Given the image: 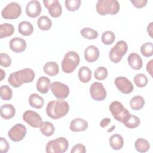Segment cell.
<instances>
[{"mask_svg":"<svg viewBox=\"0 0 153 153\" xmlns=\"http://www.w3.org/2000/svg\"><path fill=\"white\" fill-rule=\"evenodd\" d=\"M35 76L33 70L30 68H25L11 73L8 78V83L13 87H20L23 83L32 82Z\"/></svg>","mask_w":153,"mask_h":153,"instance_id":"cell-1","label":"cell"},{"mask_svg":"<svg viewBox=\"0 0 153 153\" xmlns=\"http://www.w3.org/2000/svg\"><path fill=\"white\" fill-rule=\"evenodd\" d=\"M69 111V105L65 100L59 99L50 101L47 105L46 113L52 119L57 120L65 117Z\"/></svg>","mask_w":153,"mask_h":153,"instance_id":"cell-2","label":"cell"},{"mask_svg":"<svg viewBox=\"0 0 153 153\" xmlns=\"http://www.w3.org/2000/svg\"><path fill=\"white\" fill-rule=\"evenodd\" d=\"M120 4L117 0H99L96 5L97 12L102 15L117 14L120 10Z\"/></svg>","mask_w":153,"mask_h":153,"instance_id":"cell-3","label":"cell"},{"mask_svg":"<svg viewBox=\"0 0 153 153\" xmlns=\"http://www.w3.org/2000/svg\"><path fill=\"white\" fill-rule=\"evenodd\" d=\"M80 62L79 56L74 51L66 53L62 62V69L65 73L70 74L75 71Z\"/></svg>","mask_w":153,"mask_h":153,"instance_id":"cell-4","label":"cell"},{"mask_svg":"<svg viewBox=\"0 0 153 153\" xmlns=\"http://www.w3.org/2000/svg\"><path fill=\"white\" fill-rule=\"evenodd\" d=\"M68 146L69 142L67 139L60 137L50 140L46 145L45 150L47 153H63L67 151Z\"/></svg>","mask_w":153,"mask_h":153,"instance_id":"cell-5","label":"cell"},{"mask_svg":"<svg viewBox=\"0 0 153 153\" xmlns=\"http://www.w3.org/2000/svg\"><path fill=\"white\" fill-rule=\"evenodd\" d=\"M113 117L118 121L124 123L130 115L129 111L118 101H113L109 107Z\"/></svg>","mask_w":153,"mask_h":153,"instance_id":"cell-6","label":"cell"},{"mask_svg":"<svg viewBox=\"0 0 153 153\" xmlns=\"http://www.w3.org/2000/svg\"><path fill=\"white\" fill-rule=\"evenodd\" d=\"M127 50L128 45L126 41L123 40L118 41L109 51V57L110 60L114 63H119L123 56L126 54Z\"/></svg>","mask_w":153,"mask_h":153,"instance_id":"cell-7","label":"cell"},{"mask_svg":"<svg viewBox=\"0 0 153 153\" xmlns=\"http://www.w3.org/2000/svg\"><path fill=\"white\" fill-rule=\"evenodd\" d=\"M22 13L21 6L17 2L9 3L2 10V17L7 20H13L18 18Z\"/></svg>","mask_w":153,"mask_h":153,"instance_id":"cell-8","label":"cell"},{"mask_svg":"<svg viewBox=\"0 0 153 153\" xmlns=\"http://www.w3.org/2000/svg\"><path fill=\"white\" fill-rule=\"evenodd\" d=\"M52 93L58 99L63 100L66 98L69 94V87L60 82H53L50 87Z\"/></svg>","mask_w":153,"mask_h":153,"instance_id":"cell-9","label":"cell"},{"mask_svg":"<svg viewBox=\"0 0 153 153\" xmlns=\"http://www.w3.org/2000/svg\"><path fill=\"white\" fill-rule=\"evenodd\" d=\"M23 120L29 126L34 128H38L42 124V120L41 116L35 111L27 110L23 114Z\"/></svg>","mask_w":153,"mask_h":153,"instance_id":"cell-10","label":"cell"},{"mask_svg":"<svg viewBox=\"0 0 153 153\" xmlns=\"http://www.w3.org/2000/svg\"><path fill=\"white\" fill-rule=\"evenodd\" d=\"M27 133L26 127L22 124H16L8 132L9 138L14 142L22 140Z\"/></svg>","mask_w":153,"mask_h":153,"instance_id":"cell-11","label":"cell"},{"mask_svg":"<svg viewBox=\"0 0 153 153\" xmlns=\"http://www.w3.org/2000/svg\"><path fill=\"white\" fill-rule=\"evenodd\" d=\"M91 98L96 101L103 100L106 97V91L103 85L99 82H93L90 87Z\"/></svg>","mask_w":153,"mask_h":153,"instance_id":"cell-12","label":"cell"},{"mask_svg":"<svg viewBox=\"0 0 153 153\" xmlns=\"http://www.w3.org/2000/svg\"><path fill=\"white\" fill-rule=\"evenodd\" d=\"M115 86L120 91L124 94L131 93L133 90V85L131 81L124 76H118L114 81Z\"/></svg>","mask_w":153,"mask_h":153,"instance_id":"cell-13","label":"cell"},{"mask_svg":"<svg viewBox=\"0 0 153 153\" xmlns=\"http://www.w3.org/2000/svg\"><path fill=\"white\" fill-rule=\"evenodd\" d=\"M43 3L53 17H59L62 13V6L58 0H44Z\"/></svg>","mask_w":153,"mask_h":153,"instance_id":"cell-14","label":"cell"},{"mask_svg":"<svg viewBox=\"0 0 153 153\" xmlns=\"http://www.w3.org/2000/svg\"><path fill=\"white\" fill-rule=\"evenodd\" d=\"M41 12V6L39 1L32 0L29 1L26 7V13L27 15L32 18L37 17Z\"/></svg>","mask_w":153,"mask_h":153,"instance_id":"cell-15","label":"cell"},{"mask_svg":"<svg viewBox=\"0 0 153 153\" xmlns=\"http://www.w3.org/2000/svg\"><path fill=\"white\" fill-rule=\"evenodd\" d=\"M9 46L13 51L19 53L25 50L27 44L24 39L20 37H15L10 40Z\"/></svg>","mask_w":153,"mask_h":153,"instance_id":"cell-16","label":"cell"},{"mask_svg":"<svg viewBox=\"0 0 153 153\" xmlns=\"http://www.w3.org/2000/svg\"><path fill=\"white\" fill-rule=\"evenodd\" d=\"M88 126V124L86 120L81 118H77L71 121L69 128L73 132H79L86 130Z\"/></svg>","mask_w":153,"mask_h":153,"instance_id":"cell-17","label":"cell"},{"mask_svg":"<svg viewBox=\"0 0 153 153\" xmlns=\"http://www.w3.org/2000/svg\"><path fill=\"white\" fill-rule=\"evenodd\" d=\"M84 54L85 60L89 63H92L98 59L99 57V50L94 45H89L85 49Z\"/></svg>","mask_w":153,"mask_h":153,"instance_id":"cell-18","label":"cell"},{"mask_svg":"<svg viewBox=\"0 0 153 153\" xmlns=\"http://www.w3.org/2000/svg\"><path fill=\"white\" fill-rule=\"evenodd\" d=\"M127 62L130 68L133 69L139 70L142 67V60L140 56L136 53H131L128 55Z\"/></svg>","mask_w":153,"mask_h":153,"instance_id":"cell-19","label":"cell"},{"mask_svg":"<svg viewBox=\"0 0 153 153\" xmlns=\"http://www.w3.org/2000/svg\"><path fill=\"white\" fill-rule=\"evenodd\" d=\"M50 80L48 78L42 76L38 78L36 82V89L42 94H45L49 91Z\"/></svg>","mask_w":153,"mask_h":153,"instance_id":"cell-20","label":"cell"},{"mask_svg":"<svg viewBox=\"0 0 153 153\" xmlns=\"http://www.w3.org/2000/svg\"><path fill=\"white\" fill-rule=\"evenodd\" d=\"M0 111L1 117L5 120L12 118L16 114V109L11 104H4L2 105Z\"/></svg>","mask_w":153,"mask_h":153,"instance_id":"cell-21","label":"cell"},{"mask_svg":"<svg viewBox=\"0 0 153 153\" xmlns=\"http://www.w3.org/2000/svg\"><path fill=\"white\" fill-rule=\"evenodd\" d=\"M109 145L114 150L121 149L124 145V140L121 135L119 134H114L109 138Z\"/></svg>","mask_w":153,"mask_h":153,"instance_id":"cell-22","label":"cell"},{"mask_svg":"<svg viewBox=\"0 0 153 153\" xmlns=\"http://www.w3.org/2000/svg\"><path fill=\"white\" fill-rule=\"evenodd\" d=\"M19 32L24 36H29L33 32L32 25L27 21H22L18 25Z\"/></svg>","mask_w":153,"mask_h":153,"instance_id":"cell-23","label":"cell"},{"mask_svg":"<svg viewBox=\"0 0 153 153\" xmlns=\"http://www.w3.org/2000/svg\"><path fill=\"white\" fill-rule=\"evenodd\" d=\"M29 103L31 107L41 109L44 105V101L42 97L36 93H32L29 97Z\"/></svg>","mask_w":153,"mask_h":153,"instance_id":"cell-24","label":"cell"},{"mask_svg":"<svg viewBox=\"0 0 153 153\" xmlns=\"http://www.w3.org/2000/svg\"><path fill=\"white\" fill-rule=\"evenodd\" d=\"M44 72L49 76H55L58 74L59 68L57 63L55 62H47L43 68Z\"/></svg>","mask_w":153,"mask_h":153,"instance_id":"cell-25","label":"cell"},{"mask_svg":"<svg viewBox=\"0 0 153 153\" xmlns=\"http://www.w3.org/2000/svg\"><path fill=\"white\" fill-rule=\"evenodd\" d=\"M78 75L80 81L87 83L91 79V71L87 66H82L79 69Z\"/></svg>","mask_w":153,"mask_h":153,"instance_id":"cell-26","label":"cell"},{"mask_svg":"<svg viewBox=\"0 0 153 153\" xmlns=\"http://www.w3.org/2000/svg\"><path fill=\"white\" fill-rule=\"evenodd\" d=\"M14 32V27L13 25L5 23H2L0 26V38L8 37L13 35Z\"/></svg>","mask_w":153,"mask_h":153,"instance_id":"cell-27","label":"cell"},{"mask_svg":"<svg viewBox=\"0 0 153 153\" xmlns=\"http://www.w3.org/2000/svg\"><path fill=\"white\" fill-rule=\"evenodd\" d=\"M134 146L137 151L143 153L147 152L150 148L149 142L143 138H139L136 139L134 143Z\"/></svg>","mask_w":153,"mask_h":153,"instance_id":"cell-28","label":"cell"},{"mask_svg":"<svg viewBox=\"0 0 153 153\" xmlns=\"http://www.w3.org/2000/svg\"><path fill=\"white\" fill-rule=\"evenodd\" d=\"M145 105V100L141 96H135L130 101V105L132 109L138 111L141 109Z\"/></svg>","mask_w":153,"mask_h":153,"instance_id":"cell-29","label":"cell"},{"mask_svg":"<svg viewBox=\"0 0 153 153\" xmlns=\"http://www.w3.org/2000/svg\"><path fill=\"white\" fill-rule=\"evenodd\" d=\"M37 25L42 30H48L52 26V22L51 19L46 16H41L37 20Z\"/></svg>","mask_w":153,"mask_h":153,"instance_id":"cell-30","label":"cell"},{"mask_svg":"<svg viewBox=\"0 0 153 153\" xmlns=\"http://www.w3.org/2000/svg\"><path fill=\"white\" fill-rule=\"evenodd\" d=\"M40 131L43 135L48 137L54 134L55 127L51 122L44 121L40 127Z\"/></svg>","mask_w":153,"mask_h":153,"instance_id":"cell-31","label":"cell"},{"mask_svg":"<svg viewBox=\"0 0 153 153\" xmlns=\"http://www.w3.org/2000/svg\"><path fill=\"white\" fill-rule=\"evenodd\" d=\"M140 122V121L139 117L130 114L123 124L128 128H134L139 126Z\"/></svg>","mask_w":153,"mask_h":153,"instance_id":"cell-32","label":"cell"},{"mask_svg":"<svg viewBox=\"0 0 153 153\" xmlns=\"http://www.w3.org/2000/svg\"><path fill=\"white\" fill-rule=\"evenodd\" d=\"M80 33L84 38L87 39H95L98 36V32L96 30L90 27L82 28Z\"/></svg>","mask_w":153,"mask_h":153,"instance_id":"cell-33","label":"cell"},{"mask_svg":"<svg viewBox=\"0 0 153 153\" xmlns=\"http://www.w3.org/2000/svg\"><path fill=\"white\" fill-rule=\"evenodd\" d=\"M141 54L145 57H149L153 54V44L151 42L143 44L140 47Z\"/></svg>","mask_w":153,"mask_h":153,"instance_id":"cell-34","label":"cell"},{"mask_svg":"<svg viewBox=\"0 0 153 153\" xmlns=\"http://www.w3.org/2000/svg\"><path fill=\"white\" fill-rule=\"evenodd\" d=\"M135 85L138 87H144L148 84V78L147 76L142 73L137 74L135 75L133 79Z\"/></svg>","mask_w":153,"mask_h":153,"instance_id":"cell-35","label":"cell"},{"mask_svg":"<svg viewBox=\"0 0 153 153\" xmlns=\"http://www.w3.org/2000/svg\"><path fill=\"white\" fill-rule=\"evenodd\" d=\"M13 92L11 88L7 85H3L0 88L1 98L4 100H9L12 98Z\"/></svg>","mask_w":153,"mask_h":153,"instance_id":"cell-36","label":"cell"},{"mask_svg":"<svg viewBox=\"0 0 153 153\" xmlns=\"http://www.w3.org/2000/svg\"><path fill=\"white\" fill-rule=\"evenodd\" d=\"M115 39V36L112 31H105L104 32L101 36L102 42L105 45L112 44Z\"/></svg>","mask_w":153,"mask_h":153,"instance_id":"cell-37","label":"cell"},{"mask_svg":"<svg viewBox=\"0 0 153 153\" xmlns=\"http://www.w3.org/2000/svg\"><path fill=\"white\" fill-rule=\"evenodd\" d=\"M94 75L97 80H104L108 76V70L104 66H99L95 69Z\"/></svg>","mask_w":153,"mask_h":153,"instance_id":"cell-38","label":"cell"},{"mask_svg":"<svg viewBox=\"0 0 153 153\" xmlns=\"http://www.w3.org/2000/svg\"><path fill=\"white\" fill-rule=\"evenodd\" d=\"M81 4L80 0H66L65 7L69 11H75L79 9Z\"/></svg>","mask_w":153,"mask_h":153,"instance_id":"cell-39","label":"cell"},{"mask_svg":"<svg viewBox=\"0 0 153 153\" xmlns=\"http://www.w3.org/2000/svg\"><path fill=\"white\" fill-rule=\"evenodd\" d=\"M11 64V59L10 56L6 53H1L0 54V65L1 66L8 68Z\"/></svg>","mask_w":153,"mask_h":153,"instance_id":"cell-40","label":"cell"},{"mask_svg":"<svg viewBox=\"0 0 153 153\" xmlns=\"http://www.w3.org/2000/svg\"><path fill=\"white\" fill-rule=\"evenodd\" d=\"M71 153H85L86 152V148L85 146L81 143H78L74 145L71 151Z\"/></svg>","mask_w":153,"mask_h":153,"instance_id":"cell-41","label":"cell"},{"mask_svg":"<svg viewBox=\"0 0 153 153\" xmlns=\"http://www.w3.org/2000/svg\"><path fill=\"white\" fill-rule=\"evenodd\" d=\"M10 146L8 141L4 137H1V143H0V149L1 153H6L9 149Z\"/></svg>","mask_w":153,"mask_h":153,"instance_id":"cell-42","label":"cell"},{"mask_svg":"<svg viewBox=\"0 0 153 153\" xmlns=\"http://www.w3.org/2000/svg\"><path fill=\"white\" fill-rule=\"evenodd\" d=\"M130 1L133 5L137 8H141L145 7L148 2L147 0H131Z\"/></svg>","mask_w":153,"mask_h":153,"instance_id":"cell-43","label":"cell"},{"mask_svg":"<svg viewBox=\"0 0 153 153\" xmlns=\"http://www.w3.org/2000/svg\"><path fill=\"white\" fill-rule=\"evenodd\" d=\"M111 121V118H103L100 123V127L104 128L105 127H106Z\"/></svg>","mask_w":153,"mask_h":153,"instance_id":"cell-44","label":"cell"},{"mask_svg":"<svg viewBox=\"0 0 153 153\" xmlns=\"http://www.w3.org/2000/svg\"><path fill=\"white\" fill-rule=\"evenodd\" d=\"M152 63H153V60H151L146 64V67L147 72L151 75V76H152Z\"/></svg>","mask_w":153,"mask_h":153,"instance_id":"cell-45","label":"cell"},{"mask_svg":"<svg viewBox=\"0 0 153 153\" xmlns=\"http://www.w3.org/2000/svg\"><path fill=\"white\" fill-rule=\"evenodd\" d=\"M152 24H153V22H151L149 24V25H148V26H147V32H148V33H149V35L151 37H152Z\"/></svg>","mask_w":153,"mask_h":153,"instance_id":"cell-46","label":"cell"},{"mask_svg":"<svg viewBox=\"0 0 153 153\" xmlns=\"http://www.w3.org/2000/svg\"><path fill=\"white\" fill-rule=\"evenodd\" d=\"M5 72L1 69V81H2L4 78V77H5Z\"/></svg>","mask_w":153,"mask_h":153,"instance_id":"cell-47","label":"cell"}]
</instances>
